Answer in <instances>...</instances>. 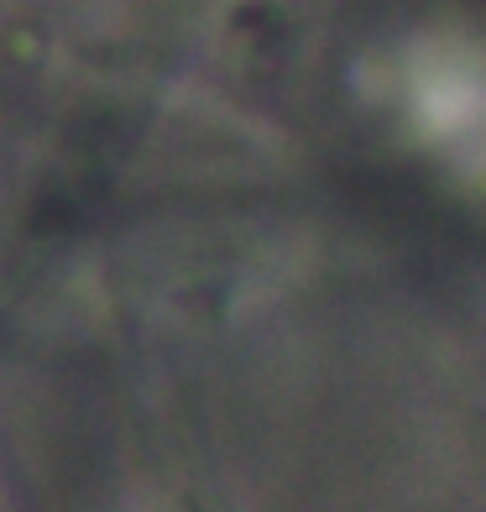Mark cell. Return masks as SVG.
Returning <instances> with one entry per match:
<instances>
[{"label":"cell","instance_id":"cell-1","mask_svg":"<svg viewBox=\"0 0 486 512\" xmlns=\"http://www.w3.org/2000/svg\"><path fill=\"white\" fill-rule=\"evenodd\" d=\"M419 95H424V121L439 142L486 162V79L476 68L471 63L434 68L419 84Z\"/></svg>","mask_w":486,"mask_h":512}]
</instances>
